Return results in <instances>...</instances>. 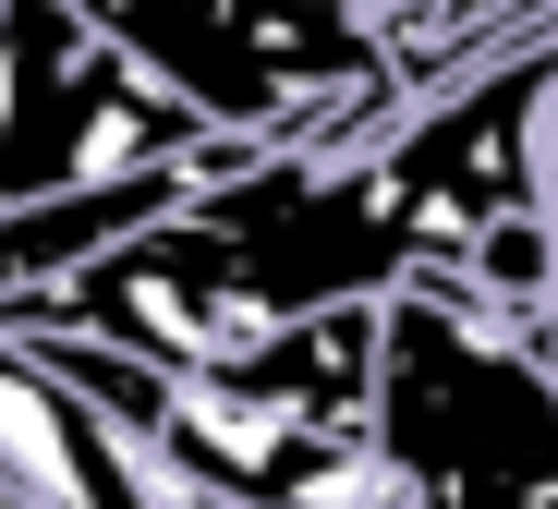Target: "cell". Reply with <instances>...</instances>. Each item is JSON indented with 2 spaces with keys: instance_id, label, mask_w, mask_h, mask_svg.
Returning a JSON list of instances; mask_svg holds the SVG:
<instances>
[{
  "instance_id": "3957f363",
  "label": "cell",
  "mask_w": 558,
  "mask_h": 509,
  "mask_svg": "<svg viewBox=\"0 0 558 509\" xmlns=\"http://www.w3.org/2000/svg\"><path fill=\"white\" fill-rule=\"evenodd\" d=\"M146 73H170L207 122L292 134L316 97L389 73L377 0H85Z\"/></svg>"
},
{
  "instance_id": "6da1fadb",
  "label": "cell",
  "mask_w": 558,
  "mask_h": 509,
  "mask_svg": "<svg viewBox=\"0 0 558 509\" xmlns=\"http://www.w3.org/2000/svg\"><path fill=\"white\" fill-rule=\"evenodd\" d=\"M377 449L413 497H558V388L510 316L425 279L377 291Z\"/></svg>"
},
{
  "instance_id": "277c9868",
  "label": "cell",
  "mask_w": 558,
  "mask_h": 509,
  "mask_svg": "<svg viewBox=\"0 0 558 509\" xmlns=\"http://www.w3.org/2000/svg\"><path fill=\"white\" fill-rule=\"evenodd\" d=\"M182 194H195V158H170V170H122V182H61V194L0 207V291H49V279H73L85 255H110L122 231L170 219Z\"/></svg>"
},
{
  "instance_id": "7a4b0ae2",
  "label": "cell",
  "mask_w": 558,
  "mask_h": 509,
  "mask_svg": "<svg viewBox=\"0 0 558 509\" xmlns=\"http://www.w3.org/2000/svg\"><path fill=\"white\" fill-rule=\"evenodd\" d=\"M207 146V110L146 73L85 0H0V207L61 182H122Z\"/></svg>"
}]
</instances>
